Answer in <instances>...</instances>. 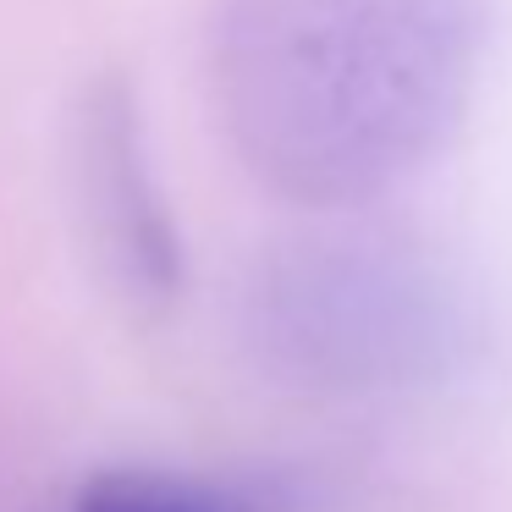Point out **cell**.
<instances>
[{
	"label": "cell",
	"mask_w": 512,
	"mask_h": 512,
	"mask_svg": "<svg viewBox=\"0 0 512 512\" xmlns=\"http://www.w3.org/2000/svg\"><path fill=\"white\" fill-rule=\"evenodd\" d=\"M298 474H193V468H111L78 490L72 512H314Z\"/></svg>",
	"instance_id": "cell-4"
},
{
	"label": "cell",
	"mask_w": 512,
	"mask_h": 512,
	"mask_svg": "<svg viewBox=\"0 0 512 512\" xmlns=\"http://www.w3.org/2000/svg\"><path fill=\"white\" fill-rule=\"evenodd\" d=\"M243 342L287 391L408 397L479 358L485 303L413 237L320 232L281 243L248 276Z\"/></svg>",
	"instance_id": "cell-2"
},
{
	"label": "cell",
	"mask_w": 512,
	"mask_h": 512,
	"mask_svg": "<svg viewBox=\"0 0 512 512\" xmlns=\"http://www.w3.org/2000/svg\"><path fill=\"white\" fill-rule=\"evenodd\" d=\"M83 199L122 287L144 303L177 298L182 232L149 166L138 105L122 83H100L83 105Z\"/></svg>",
	"instance_id": "cell-3"
},
{
	"label": "cell",
	"mask_w": 512,
	"mask_h": 512,
	"mask_svg": "<svg viewBox=\"0 0 512 512\" xmlns=\"http://www.w3.org/2000/svg\"><path fill=\"white\" fill-rule=\"evenodd\" d=\"M490 45L496 0H215L204 94L270 199L347 215L457 144Z\"/></svg>",
	"instance_id": "cell-1"
}]
</instances>
